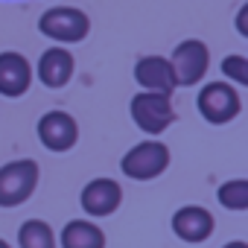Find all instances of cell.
<instances>
[{
  "mask_svg": "<svg viewBox=\"0 0 248 248\" xmlns=\"http://www.w3.org/2000/svg\"><path fill=\"white\" fill-rule=\"evenodd\" d=\"M222 248H248V242H242V239H233V242H225Z\"/></svg>",
  "mask_w": 248,
  "mask_h": 248,
  "instance_id": "obj_18",
  "label": "cell"
},
{
  "mask_svg": "<svg viewBox=\"0 0 248 248\" xmlns=\"http://www.w3.org/2000/svg\"><path fill=\"white\" fill-rule=\"evenodd\" d=\"M170 67H172V76H175V88H193L204 79L207 67H210V50L204 41L199 38H187L181 41L172 56H170Z\"/></svg>",
  "mask_w": 248,
  "mask_h": 248,
  "instance_id": "obj_6",
  "label": "cell"
},
{
  "mask_svg": "<svg viewBox=\"0 0 248 248\" xmlns=\"http://www.w3.org/2000/svg\"><path fill=\"white\" fill-rule=\"evenodd\" d=\"M38 30L56 44H79L91 32V18L76 6H53L38 18Z\"/></svg>",
  "mask_w": 248,
  "mask_h": 248,
  "instance_id": "obj_4",
  "label": "cell"
},
{
  "mask_svg": "<svg viewBox=\"0 0 248 248\" xmlns=\"http://www.w3.org/2000/svg\"><path fill=\"white\" fill-rule=\"evenodd\" d=\"M123 202V187L114 181V178H93L82 187L79 193V204L88 216L93 219H102V216H111Z\"/></svg>",
  "mask_w": 248,
  "mask_h": 248,
  "instance_id": "obj_9",
  "label": "cell"
},
{
  "mask_svg": "<svg viewBox=\"0 0 248 248\" xmlns=\"http://www.w3.org/2000/svg\"><path fill=\"white\" fill-rule=\"evenodd\" d=\"M41 170L32 158L9 161L0 167V207H21L38 187Z\"/></svg>",
  "mask_w": 248,
  "mask_h": 248,
  "instance_id": "obj_2",
  "label": "cell"
},
{
  "mask_svg": "<svg viewBox=\"0 0 248 248\" xmlns=\"http://www.w3.org/2000/svg\"><path fill=\"white\" fill-rule=\"evenodd\" d=\"M222 76L236 82V85H248V59L233 53V56H225L222 59Z\"/></svg>",
  "mask_w": 248,
  "mask_h": 248,
  "instance_id": "obj_16",
  "label": "cell"
},
{
  "mask_svg": "<svg viewBox=\"0 0 248 248\" xmlns=\"http://www.w3.org/2000/svg\"><path fill=\"white\" fill-rule=\"evenodd\" d=\"M236 32L242 35V38H248V3L239 9V15H236Z\"/></svg>",
  "mask_w": 248,
  "mask_h": 248,
  "instance_id": "obj_17",
  "label": "cell"
},
{
  "mask_svg": "<svg viewBox=\"0 0 248 248\" xmlns=\"http://www.w3.org/2000/svg\"><path fill=\"white\" fill-rule=\"evenodd\" d=\"M32 85V64L15 50L0 53V96H24Z\"/></svg>",
  "mask_w": 248,
  "mask_h": 248,
  "instance_id": "obj_10",
  "label": "cell"
},
{
  "mask_svg": "<svg viewBox=\"0 0 248 248\" xmlns=\"http://www.w3.org/2000/svg\"><path fill=\"white\" fill-rule=\"evenodd\" d=\"M0 248H12V245H9V242H6L3 236H0Z\"/></svg>",
  "mask_w": 248,
  "mask_h": 248,
  "instance_id": "obj_19",
  "label": "cell"
},
{
  "mask_svg": "<svg viewBox=\"0 0 248 248\" xmlns=\"http://www.w3.org/2000/svg\"><path fill=\"white\" fill-rule=\"evenodd\" d=\"M73 70H76V62H73L70 50H64V47H47L38 59V82L53 91L64 88L73 79Z\"/></svg>",
  "mask_w": 248,
  "mask_h": 248,
  "instance_id": "obj_12",
  "label": "cell"
},
{
  "mask_svg": "<svg viewBox=\"0 0 248 248\" xmlns=\"http://www.w3.org/2000/svg\"><path fill=\"white\" fill-rule=\"evenodd\" d=\"M135 82L143 91L170 96L175 91V76H172L170 59H164V56H140L138 64H135Z\"/></svg>",
  "mask_w": 248,
  "mask_h": 248,
  "instance_id": "obj_11",
  "label": "cell"
},
{
  "mask_svg": "<svg viewBox=\"0 0 248 248\" xmlns=\"http://www.w3.org/2000/svg\"><path fill=\"white\" fill-rule=\"evenodd\" d=\"M129 111H132L135 126H138L143 135H149V138L164 135V132L172 126V123H175V108H172L170 96H164V93L140 91V93L132 96Z\"/></svg>",
  "mask_w": 248,
  "mask_h": 248,
  "instance_id": "obj_3",
  "label": "cell"
},
{
  "mask_svg": "<svg viewBox=\"0 0 248 248\" xmlns=\"http://www.w3.org/2000/svg\"><path fill=\"white\" fill-rule=\"evenodd\" d=\"M18 248H59L56 231L44 219H27L18 228Z\"/></svg>",
  "mask_w": 248,
  "mask_h": 248,
  "instance_id": "obj_14",
  "label": "cell"
},
{
  "mask_svg": "<svg viewBox=\"0 0 248 248\" xmlns=\"http://www.w3.org/2000/svg\"><path fill=\"white\" fill-rule=\"evenodd\" d=\"M170 228L172 233L181 239V242H190V245H199V242H207L213 236V213L207 207H199V204H184L172 213L170 219Z\"/></svg>",
  "mask_w": 248,
  "mask_h": 248,
  "instance_id": "obj_8",
  "label": "cell"
},
{
  "mask_svg": "<svg viewBox=\"0 0 248 248\" xmlns=\"http://www.w3.org/2000/svg\"><path fill=\"white\" fill-rule=\"evenodd\" d=\"M56 242L62 248H105V233L91 219H70Z\"/></svg>",
  "mask_w": 248,
  "mask_h": 248,
  "instance_id": "obj_13",
  "label": "cell"
},
{
  "mask_svg": "<svg viewBox=\"0 0 248 248\" xmlns=\"http://www.w3.org/2000/svg\"><path fill=\"white\" fill-rule=\"evenodd\" d=\"M38 140L50 152H70L79 140V126L67 111H47L38 120Z\"/></svg>",
  "mask_w": 248,
  "mask_h": 248,
  "instance_id": "obj_7",
  "label": "cell"
},
{
  "mask_svg": "<svg viewBox=\"0 0 248 248\" xmlns=\"http://www.w3.org/2000/svg\"><path fill=\"white\" fill-rule=\"evenodd\" d=\"M196 108H199V114L207 123H213V126H225V123L239 117L242 99H239V91L231 82H207L199 91V96H196Z\"/></svg>",
  "mask_w": 248,
  "mask_h": 248,
  "instance_id": "obj_5",
  "label": "cell"
},
{
  "mask_svg": "<svg viewBox=\"0 0 248 248\" xmlns=\"http://www.w3.org/2000/svg\"><path fill=\"white\" fill-rule=\"evenodd\" d=\"M216 202H219L222 207L233 210V213L248 210V181H245V178H233V181L219 184V190H216Z\"/></svg>",
  "mask_w": 248,
  "mask_h": 248,
  "instance_id": "obj_15",
  "label": "cell"
},
{
  "mask_svg": "<svg viewBox=\"0 0 248 248\" xmlns=\"http://www.w3.org/2000/svg\"><path fill=\"white\" fill-rule=\"evenodd\" d=\"M167 167H170V149H167V143H161L155 138L135 143L120 161L123 175L132 181H152V178L164 175Z\"/></svg>",
  "mask_w": 248,
  "mask_h": 248,
  "instance_id": "obj_1",
  "label": "cell"
}]
</instances>
